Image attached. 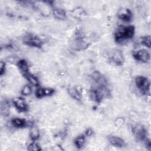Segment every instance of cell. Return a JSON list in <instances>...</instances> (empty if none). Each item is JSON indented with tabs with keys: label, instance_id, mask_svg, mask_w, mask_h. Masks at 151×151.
<instances>
[{
	"label": "cell",
	"instance_id": "cb8c5ba5",
	"mask_svg": "<svg viewBox=\"0 0 151 151\" xmlns=\"http://www.w3.org/2000/svg\"><path fill=\"white\" fill-rule=\"evenodd\" d=\"M145 145H146V147L147 149L150 150V148H151V144H150V140L149 139H147L146 140V142H145Z\"/></svg>",
	"mask_w": 151,
	"mask_h": 151
},
{
	"label": "cell",
	"instance_id": "5bb4252c",
	"mask_svg": "<svg viewBox=\"0 0 151 151\" xmlns=\"http://www.w3.org/2000/svg\"><path fill=\"white\" fill-rule=\"evenodd\" d=\"M22 76L29 82L30 84L34 86H38L39 85V81L37 77L31 74L29 71L22 74Z\"/></svg>",
	"mask_w": 151,
	"mask_h": 151
},
{
	"label": "cell",
	"instance_id": "30bf717a",
	"mask_svg": "<svg viewBox=\"0 0 151 151\" xmlns=\"http://www.w3.org/2000/svg\"><path fill=\"white\" fill-rule=\"evenodd\" d=\"M55 92L54 89L51 88H38L35 91V96L37 98H41L45 96L52 95Z\"/></svg>",
	"mask_w": 151,
	"mask_h": 151
},
{
	"label": "cell",
	"instance_id": "9c48e42d",
	"mask_svg": "<svg viewBox=\"0 0 151 151\" xmlns=\"http://www.w3.org/2000/svg\"><path fill=\"white\" fill-rule=\"evenodd\" d=\"M117 17L121 20L129 22L132 20L133 15L132 11L129 8H123L119 11L117 13Z\"/></svg>",
	"mask_w": 151,
	"mask_h": 151
},
{
	"label": "cell",
	"instance_id": "3957f363",
	"mask_svg": "<svg viewBox=\"0 0 151 151\" xmlns=\"http://www.w3.org/2000/svg\"><path fill=\"white\" fill-rule=\"evenodd\" d=\"M22 41L28 46L39 48H41L43 45V41L38 35L32 33L26 34L23 37Z\"/></svg>",
	"mask_w": 151,
	"mask_h": 151
},
{
	"label": "cell",
	"instance_id": "ac0fdd59",
	"mask_svg": "<svg viewBox=\"0 0 151 151\" xmlns=\"http://www.w3.org/2000/svg\"><path fill=\"white\" fill-rule=\"evenodd\" d=\"M85 141H86V139H85L84 136V135H80V136H77L75 139L74 144L78 149H81L84 146V145L85 143Z\"/></svg>",
	"mask_w": 151,
	"mask_h": 151
},
{
	"label": "cell",
	"instance_id": "6da1fadb",
	"mask_svg": "<svg viewBox=\"0 0 151 151\" xmlns=\"http://www.w3.org/2000/svg\"><path fill=\"white\" fill-rule=\"evenodd\" d=\"M135 31L133 25L121 26L116 30L114 34V40L117 43L122 44L130 40L134 36Z\"/></svg>",
	"mask_w": 151,
	"mask_h": 151
},
{
	"label": "cell",
	"instance_id": "277c9868",
	"mask_svg": "<svg viewBox=\"0 0 151 151\" xmlns=\"http://www.w3.org/2000/svg\"><path fill=\"white\" fill-rule=\"evenodd\" d=\"M109 61L116 65H121L123 64L124 57L121 51L119 50H111L107 54Z\"/></svg>",
	"mask_w": 151,
	"mask_h": 151
},
{
	"label": "cell",
	"instance_id": "d4e9b609",
	"mask_svg": "<svg viewBox=\"0 0 151 151\" xmlns=\"http://www.w3.org/2000/svg\"><path fill=\"white\" fill-rule=\"evenodd\" d=\"M93 130H92L91 129H90V128L88 129L86 131V134L87 136H91V135L93 134Z\"/></svg>",
	"mask_w": 151,
	"mask_h": 151
},
{
	"label": "cell",
	"instance_id": "8992f818",
	"mask_svg": "<svg viewBox=\"0 0 151 151\" xmlns=\"http://www.w3.org/2000/svg\"><path fill=\"white\" fill-rule=\"evenodd\" d=\"M132 133L137 141L145 140L147 136V130L145 127L140 124H136L132 127Z\"/></svg>",
	"mask_w": 151,
	"mask_h": 151
},
{
	"label": "cell",
	"instance_id": "7402d4cb",
	"mask_svg": "<svg viewBox=\"0 0 151 151\" xmlns=\"http://www.w3.org/2000/svg\"><path fill=\"white\" fill-rule=\"evenodd\" d=\"M28 150H41V148L36 143H32L28 146Z\"/></svg>",
	"mask_w": 151,
	"mask_h": 151
},
{
	"label": "cell",
	"instance_id": "8fae6325",
	"mask_svg": "<svg viewBox=\"0 0 151 151\" xmlns=\"http://www.w3.org/2000/svg\"><path fill=\"white\" fill-rule=\"evenodd\" d=\"M109 141L110 143L117 147H123L125 146L124 140L120 137L116 136H111L109 137Z\"/></svg>",
	"mask_w": 151,
	"mask_h": 151
},
{
	"label": "cell",
	"instance_id": "44dd1931",
	"mask_svg": "<svg viewBox=\"0 0 151 151\" xmlns=\"http://www.w3.org/2000/svg\"><path fill=\"white\" fill-rule=\"evenodd\" d=\"M31 91H32V90H31V87L28 85H25L22 87L21 92V94L22 95L28 96V95H29L31 93Z\"/></svg>",
	"mask_w": 151,
	"mask_h": 151
},
{
	"label": "cell",
	"instance_id": "5b68a950",
	"mask_svg": "<svg viewBox=\"0 0 151 151\" xmlns=\"http://www.w3.org/2000/svg\"><path fill=\"white\" fill-rule=\"evenodd\" d=\"M135 84L143 94H146L150 90V82L147 78L143 76H137L135 78Z\"/></svg>",
	"mask_w": 151,
	"mask_h": 151
},
{
	"label": "cell",
	"instance_id": "9a60e30c",
	"mask_svg": "<svg viewBox=\"0 0 151 151\" xmlns=\"http://www.w3.org/2000/svg\"><path fill=\"white\" fill-rule=\"evenodd\" d=\"M17 66L20 70L22 74H24L29 71V67L27 61L24 59L20 60L18 63Z\"/></svg>",
	"mask_w": 151,
	"mask_h": 151
},
{
	"label": "cell",
	"instance_id": "7c38bea8",
	"mask_svg": "<svg viewBox=\"0 0 151 151\" xmlns=\"http://www.w3.org/2000/svg\"><path fill=\"white\" fill-rule=\"evenodd\" d=\"M69 95L76 101H80L81 100V94L80 91L76 87H70L67 90Z\"/></svg>",
	"mask_w": 151,
	"mask_h": 151
},
{
	"label": "cell",
	"instance_id": "ffe728a7",
	"mask_svg": "<svg viewBox=\"0 0 151 151\" xmlns=\"http://www.w3.org/2000/svg\"><path fill=\"white\" fill-rule=\"evenodd\" d=\"M150 35H147L141 38V43L143 44L144 46L147 47V48H150Z\"/></svg>",
	"mask_w": 151,
	"mask_h": 151
},
{
	"label": "cell",
	"instance_id": "7a4b0ae2",
	"mask_svg": "<svg viewBox=\"0 0 151 151\" xmlns=\"http://www.w3.org/2000/svg\"><path fill=\"white\" fill-rule=\"evenodd\" d=\"M90 45L85 37L83 32L80 29H77L75 33L73 39L71 42V48L76 51H80L86 49Z\"/></svg>",
	"mask_w": 151,
	"mask_h": 151
},
{
	"label": "cell",
	"instance_id": "603a6c76",
	"mask_svg": "<svg viewBox=\"0 0 151 151\" xmlns=\"http://www.w3.org/2000/svg\"><path fill=\"white\" fill-rule=\"evenodd\" d=\"M5 72V63L1 61L0 64V75L2 76Z\"/></svg>",
	"mask_w": 151,
	"mask_h": 151
},
{
	"label": "cell",
	"instance_id": "e0dca14e",
	"mask_svg": "<svg viewBox=\"0 0 151 151\" xmlns=\"http://www.w3.org/2000/svg\"><path fill=\"white\" fill-rule=\"evenodd\" d=\"M12 125L17 128L24 127L27 126V122L25 119L19 118H14L11 120Z\"/></svg>",
	"mask_w": 151,
	"mask_h": 151
},
{
	"label": "cell",
	"instance_id": "ba28073f",
	"mask_svg": "<svg viewBox=\"0 0 151 151\" xmlns=\"http://www.w3.org/2000/svg\"><path fill=\"white\" fill-rule=\"evenodd\" d=\"M13 104L17 110L20 112H25L28 110V106L22 97H16L13 100Z\"/></svg>",
	"mask_w": 151,
	"mask_h": 151
},
{
	"label": "cell",
	"instance_id": "4fadbf2b",
	"mask_svg": "<svg viewBox=\"0 0 151 151\" xmlns=\"http://www.w3.org/2000/svg\"><path fill=\"white\" fill-rule=\"evenodd\" d=\"M54 17L59 20H64L66 19L67 15L65 11L60 8H55L52 9Z\"/></svg>",
	"mask_w": 151,
	"mask_h": 151
},
{
	"label": "cell",
	"instance_id": "2e32d148",
	"mask_svg": "<svg viewBox=\"0 0 151 151\" xmlns=\"http://www.w3.org/2000/svg\"><path fill=\"white\" fill-rule=\"evenodd\" d=\"M1 113L3 116H7L9 113V105L6 100H3L1 104Z\"/></svg>",
	"mask_w": 151,
	"mask_h": 151
},
{
	"label": "cell",
	"instance_id": "d6986e66",
	"mask_svg": "<svg viewBox=\"0 0 151 151\" xmlns=\"http://www.w3.org/2000/svg\"><path fill=\"white\" fill-rule=\"evenodd\" d=\"M30 137L33 141L37 140L40 137V133L36 127H32L30 131Z\"/></svg>",
	"mask_w": 151,
	"mask_h": 151
},
{
	"label": "cell",
	"instance_id": "52a82bcc",
	"mask_svg": "<svg viewBox=\"0 0 151 151\" xmlns=\"http://www.w3.org/2000/svg\"><path fill=\"white\" fill-rule=\"evenodd\" d=\"M133 55L134 59L140 62L147 63L150 60V54L145 49L134 52Z\"/></svg>",
	"mask_w": 151,
	"mask_h": 151
}]
</instances>
